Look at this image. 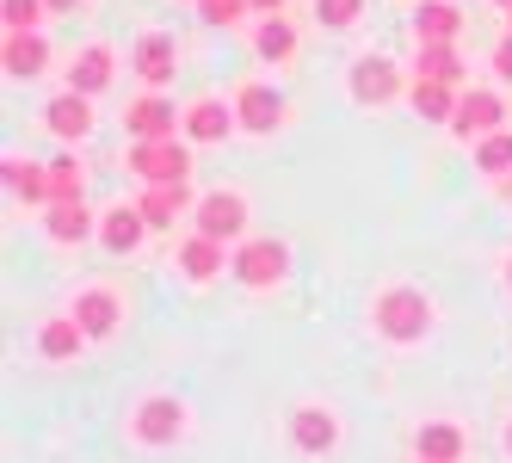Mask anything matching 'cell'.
I'll return each instance as SVG.
<instances>
[{"instance_id": "cell-28", "label": "cell", "mask_w": 512, "mask_h": 463, "mask_svg": "<svg viewBox=\"0 0 512 463\" xmlns=\"http://www.w3.org/2000/svg\"><path fill=\"white\" fill-rule=\"evenodd\" d=\"M475 173H488V180H506L512 173V130H494L475 142Z\"/></svg>"}, {"instance_id": "cell-23", "label": "cell", "mask_w": 512, "mask_h": 463, "mask_svg": "<svg viewBox=\"0 0 512 463\" xmlns=\"http://www.w3.org/2000/svg\"><path fill=\"white\" fill-rule=\"evenodd\" d=\"M457 99H463V87H451V81H420V75L408 81V105H414L420 124H445V130H451Z\"/></svg>"}, {"instance_id": "cell-30", "label": "cell", "mask_w": 512, "mask_h": 463, "mask_svg": "<svg viewBox=\"0 0 512 463\" xmlns=\"http://www.w3.org/2000/svg\"><path fill=\"white\" fill-rule=\"evenodd\" d=\"M44 13H50V0H0L7 31H44Z\"/></svg>"}, {"instance_id": "cell-11", "label": "cell", "mask_w": 512, "mask_h": 463, "mask_svg": "<svg viewBox=\"0 0 512 463\" xmlns=\"http://www.w3.org/2000/svg\"><path fill=\"white\" fill-rule=\"evenodd\" d=\"M290 445H297L303 457H327L340 445V414L327 408V402H303V408H290Z\"/></svg>"}, {"instance_id": "cell-19", "label": "cell", "mask_w": 512, "mask_h": 463, "mask_svg": "<svg viewBox=\"0 0 512 463\" xmlns=\"http://www.w3.org/2000/svg\"><path fill=\"white\" fill-rule=\"evenodd\" d=\"M112 75H118V50L112 44H87V50H75V62H68V87L87 93V99H99L112 87Z\"/></svg>"}, {"instance_id": "cell-21", "label": "cell", "mask_w": 512, "mask_h": 463, "mask_svg": "<svg viewBox=\"0 0 512 463\" xmlns=\"http://www.w3.org/2000/svg\"><path fill=\"white\" fill-rule=\"evenodd\" d=\"M87 346H93V340H87V328H81L68 309H62V315H50V322L38 328V359H50V365H75Z\"/></svg>"}, {"instance_id": "cell-38", "label": "cell", "mask_w": 512, "mask_h": 463, "mask_svg": "<svg viewBox=\"0 0 512 463\" xmlns=\"http://www.w3.org/2000/svg\"><path fill=\"white\" fill-rule=\"evenodd\" d=\"M506 291H512V260H506Z\"/></svg>"}, {"instance_id": "cell-15", "label": "cell", "mask_w": 512, "mask_h": 463, "mask_svg": "<svg viewBox=\"0 0 512 463\" xmlns=\"http://www.w3.org/2000/svg\"><path fill=\"white\" fill-rule=\"evenodd\" d=\"M142 235H149V217H142V204H112V210H99V247L105 254H136Z\"/></svg>"}, {"instance_id": "cell-17", "label": "cell", "mask_w": 512, "mask_h": 463, "mask_svg": "<svg viewBox=\"0 0 512 463\" xmlns=\"http://www.w3.org/2000/svg\"><path fill=\"white\" fill-rule=\"evenodd\" d=\"M0 180H7L13 204H50V161H31V155H7L0 161Z\"/></svg>"}, {"instance_id": "cell-20", "label": "cell", "mask_w": 512, "mask_h": 463, "mask_svg": "<svg viewBox=\"0 0 512 463\" xmlns=\"http://www.w3.org/2000/svg\"><path fill=\"white\" fill-rule=\"evenodd\" d=\"M142 217H149V229H173L179 217H192L198 198H192V180H173V186H142Z\"/></svg>"}, {"instance_id": "cell-12", "label": "cell", "mask_w": 512, "mask_h": 463, "mask_svg": "<svg viewBox=\"0 0 512 463\" xmlns=\"http://www.w3.org/2000/svg\"><path fill=\"white\" fill-rule=\"evenodd\" d=\"M235 118H241L247 136H272V130L284 124V93H278L272 81H247V87H235Z\"/></svg>"}, {"instance_id": "cell-9", "label": "cell", "mask_w": 512, "mask_h": 463, "mask_svg": "<svg viewBox=\"0 0 512 463\" xmlns=\"http://www.w3.org/2000/svg\"><path fill=\"white\" fill-rule=\"evenodd\" d=\"M130 68H136V81L149 87V93H167L173 75H179V44H173V31H142L136 50H130Z\"/></svg>"}, {"instance_id": "cell-27", "label": "cell", "mask_w": 512, "mask_h": 463, "mask_svg": "<svg viewBox=\"0 0 512 463\" xmlns=\"http://www.w3.org/2000/svg\"><path fill=\"white\" fill-rule=\"evenodd\" d=\"M414 75L420 81H451V87H463V56H457V44H420L414 50Z\"/></svg>"}, {"instance_id": "cell-14", "label": "cell", "mask_w": 512, "mask_h": 463, "mask_svg": "<svg viewBox=\"0 0 512 463\" xmlns=\"http://www.w3.org/2000/svg\"><path fill=\"white\" fill-rule=\"evenodd\" d=\"M229 254H235V247L229 241H216V235H186V241H179V254H173V266H179V278H186V284H210L216 272H223L229 266Z\"/></svg>"}, {"instance_id": "cell-1", "label": "cell", "mask_w": 512, "mask_h": 463, "mask_svg": "<svg viewBox=\"0 0 512 463\" xmlns=\"http://www.w3.org/2000/svg\"><path fill=\"white\" fill-rule=\"evenodd\" d=\"M371 328L389 346H420L432 334V297L414 291V284H383V291L371 297Z\"/></svg>"}, {"instance_id": "cell-33", "label": "cell", "mask_w": 512, "mask_h": 463, "mask_svg": "<svg viewBox=\"0 0 512 463\" xmlns=\"http://www.w3.org/2000/svg\"><path fill=\"white\" fill-rule=\"evenodd\" d=\"M488 68H494V75H500V81H512V31H506V38L494 44V56H488Z\"/></svg>"}, {"instance_id": "cell-22", "label": "cell", "mask_w": 512, "mask_h": 463, "mask_svg": "<svg viewBox=\"0 0 512 463\" xmlns=\"http://www.w3.org/2000/svg\"><path fill=\"white\" fill-rule=\"evenodd\" d=\"M0 62H7L13 81H38L50 68V38L44 31H7V44H0Z\"/></svg>"}, {"instance_id": "cell-29", "label": "cell", "mask_w": 512, "mask_h": 463, "mask_svg": "<svg viewBox=\"0 0 512 463\" xmlns=\"http://www.w3.org/2000/svg\"><path fill=\"white\" fill-rule=\"evenodd\" d=\"M81 192H87V167H81L75 149H62L50 161V198H81Z\"/></svg>"}, {"instance_id": "cell-31", "label": "cell", "mask_w": 512, "mask_h": 463, "mask_svg": "<svg viewBox=\"0 0 512 463\" xmlns=\"http://www.w3.org/2000/svg\"><path fill=\"white\" fill-rule=\"evenodd\" d=\"M247 13H253V0H198V19H204V25H216V31L241 25Z\"/></svg>"}, {"instance_id": "cell-5", "label": "cell", "mask_w": 512, "mask_h": 463, "mask_svg": "<svg viewBox=\"0 0 512 463\" xmlns=\"http://www.w3.org/2000/svg\"><path fill=\"white\" fill-rule=\"evenodd\" d=\"M247 217H253V204H247V192H235V186H216V192H204L198 198V210H192V229L198 235H216V241H247Z\"/></svg>"}, {"instance_id": "cell-3", "label": "cell", "mask_w": 512, "mask_h": 463, "mask_svg": "<svg viewBox=\"0 0 512 463\" xmlns=\"http://www.w3.org/2000/svg\"><path fill=\"white\" fill-rule=\"evenodd\" d=\"M229 272H235V284H247V291H272V284H284V272H290V247L278 235H247V241H235Z\"/></svg>"}, {"instance_id": "cell-32", "label": "cell", "mask_w": 512, "mask_h": 463, "mask_svg": "<svg viewBox=\"0 0 512 463\" xmlns=\"http://www.w3.org/2000/svg\"><path fill=\"white\" fill-rule=\"evenodd\" d=\"M315 19H321L327 31H352V25L364 19V0H315Z\"/></svg>"}, {"instance_id": "cell-34", "label": "cell", "mask_w": 512, "mask_h": 463, "mask_svg": "<svg viewBox=\"0 0 512 463\" xmlns=\"http://www.w3.org/2000/svg\"><path fill=\"white\" fill-rule=\"evenodd\" d=\"M75 7H87V0H50V13H75Z\"/></svg>"}, {"instance_id": "cell-25", "label": "cell", "mask_w": 512, "mask_h": 463, "mask_svg": "<svg viewBox=\"0 0 512 463\" xmlns=\"http://www.w3.org/2000/svg\"><path fill=\"white\" fill-rule=\"evenodd\" d=\"M463 451H469V439L451 420H432L414 433V463H463Z\"/></svg>"}, {"instance_id": "cell-24", "label": "cell", "mask_w": 512, "mask_h": 463, "mask_svg": "<svg viewBox=\"0 0 512 463\" xmlns=\"http://www.w3.org/2000/svg\"><path fill=\"white\" fill-rule=\"evenodd\" d=\"M463 38V13L451 0H420L414 7V44H457Z\"/></svg>"}, {"instance_id": "cell-2", "label": "cell", "mask_w": 512, "mask_h": 463, "mask_svg": "<svg viewBox=\"0 0 512 463\" xmlns=\"http://www.w3.org/2000/svg\"><path fill=\"white\" fill-rule=\"evenodd\" d=\"M124 167L136 173L142 186H173V180H192V142H186V136H155V142H130Z\"/></svg>"}, {"instance_id": "cell-18", "label": "cell", "mask_w": 512, "mask_h": 463, "mask_svg": "<svg viewBox=\"0 0 512 463\" xmlns=\"http://www.w3.org/2000/svg\"><path fill=\"white\" fill-rule=\"evenodd\" d=\"M44 235L62 241V247H81L87 235H99V217H93L81 198H50L44 204Z\"/></svg>"}, {"instance_id": "cell-26", "label": "cell", "mask_w": 512, "mask_h": 463, "mask_svg": "<svg viewBox=\"0 0 512 463\" xmlns=\"http://www.w3.org/2000/svg\"><path fill=\"white\" fill-rule=\"evenodd\" d=\"M253 56L284 68L290 56H297V25H290L284 13H260V25H253Z\"/></svg>"}, {"instance_id": "cell-6", "label": "cell", "mask_w": 512, "mask_h": 463, "mask_svg": "<svg viewBox=\"0 0 512 463\" xmlns=\"http://www.w3.org/2000/svg\"><path fill=\"white\" fill-rule=\"evenodd\" d=\"M346 93H352V105H371V112H383V105L401 99V68H395L389 56H358V62L346 68Z\"/></svg>"}, {"instance_id": "cell-4", "label": "cell", "mask_w": 512, "mask_h": 463, "mask_svg": "<svg viewBox=\"0 0 512 463\" xmlns=\"http://www.w3.org/2000/svg\"><path fill=\"white\" fill-rule=\"evenodd\" d=\"M186 426H192V408L179 396H142L130 408V439L149 451H167L173 439H186Z\"/></svg>"}, {"instance_id": "cell-7", "label": "cell", "mask_w": 512, "mask_h": 463, "mask_svg": "<svg viewBox=\"0 0 512 463\" xmlns=\"http://www.w3.org/2000/svg\"><path fill=\"white\" fill-rule=\"evenodd\" d=\"M186 124V105H173V93H136L124 105V130L130 142H155V136H179Z\"/></svg>"}, {"instance_id": "cell-39", "label": "cell", "mask_w": 512, "mask_h": 463, "mask_svg": "<svg viewBox=\"0 0 512 463\" xmlns=\"http://www.w3.org/2000/svg\"><path fill=\"white\" fill-rule=\"evenodd\" d=\"M506 31H512V7H506Z\"/></svg>"}, {"instance_id": "cell-13", "label": "cell", "mask_w": 512, "mask_h": 463, "mask_svg": "<svg viewBox=\"0 0 512 463\" xmlns=\"http://www.w3.org/2000/svg\"><path fill=\"white\" fill-rule=\"evenodd\" d=\"M235 130H241L235 99H216V93L192 99V105H186V124H179V136H186V142H229Z\"/></svg>"}, {"instance_id": "cell-10", "label": "cell", "mask_w": 512, "mask_h": 463, "mask_svg": "<svg viewBox=\"0 0 512 463\" xmlns=\"http://www.w3.org/2000/svg\"><path fill=\"white\" fill-rule=\"evenodd\" d=\"M494 130H506V99H500L494 87H463L457 118H451V136L482 142V136H494Z\"/></svg>"}, {"instance_id": "cell-35", "label": "cell", "mask_w": 512, "mask_h": 463, "mask_svg": "<svg viewBox=\"0 0 512 463\" xmlns=\"http://www.w3.org/2000/svg\"><path fill=\"white\" fill-rule=\"evenodd\" d=\"M253 13H284V0H253Z\"/></svg>"}, {"instance_id": "cell-16", "label": "cell", "mask_w": 512, "mask_h": 463, "mask_svg": "<svg viewBox=\"0 0 512 463\" xmlns=\"http://www.w3.org/2000/svg\"><path fill=\"white\" fill-rule=\"evenodd\" d=\"M44 130H50V136H62L68 149H75V142L93 130V99H87V93H75V87H62V93L44 105Z\"/></svg>"}, {"instance_id": "cell-37", "label": "cell", "mask_w": 512, "mask_h": 463, "mask_svg": "<svg viewBox=\"0 0 512 463\" xmlns=\"http://www.w3.org/2000/svg\"><path fill=\"white\" fill-rule=\"evenodd\" d=\"M494 186H500V198H506V204H512V173H506V180H494Z\"/></svg>"}, {"instance_id": "cell-36", "label": "cell", "mask_w": 512, "mask_h": 463, "mask_svg": "<svg viewBox=\"0 0 512 463\" xmlns=\"http://www.w3.org/2000/svg\"><path fill=\"white\" fill-rule=\"evenodd\" d=\"M500 451H506V457H512V420H506V426H500Z\"/></svg>"}, {"instance_id": "cell-41", "label": "cell", "mask_w": 512, "mask_h": 463, "mask_svg": "<svg viewBox=\"0 0 512 463\" xmlns=\"http://www.w3.org/2000/svg\"><path fill=\"white\" fill-rule=\"evenodd\" d=\"M192 7H198V0H192Z\"/></svg>"}, {"instance_id": "cell-8", "label": "cell", "mask_w": 512, "mask_h": 463, "mask_svg": "<svg viewBox=\"0 0 512 463\" xmlns=\"http://www.w3.org/2000/svg\"><path fill=\"white\" fill-rule=\"evenodd\" d=\"M68 315L87 328V340H112L124 328V297L112 291V284H81V291L68 297Z\"/></svg>"}, {"instance_id": "cell-40", "label": "cell", "mask_w": 512, "mask_h": 463, "mask_svg": "<svg viewBox=\"0 0 512 463\" xmlns=\"http://www.w3.org/2000/svg\"><path fill=\"white\" fill-rule=\"evenodd\" d=\"M500 7H512V0H500Z\"/></svg>"}]
</instances>
